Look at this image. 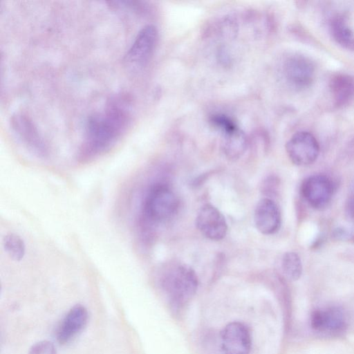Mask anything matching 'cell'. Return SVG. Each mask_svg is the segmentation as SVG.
<instances>
[{
  "label": "cell",
  "instance_id": "cell-1",
  "mask_svg": "<svg viewBox=\"0 0 354 354\" xmlns=\"http://www.w3.org/2000/svg\"><path fill=\"white\" fill-rule=\"evenodd\" d=\"M129 102L124 97L112 100L101 113L88 118L81 157L90 158L111 148L131 122Z\"/></svg>",
  "mask_w": 354,
  "mask_h": 354
},
{
  "label": "cell",
  "instance_id": "cell-2",
  "mask_svg": "<svg viewBox=\"0 0 354 354\" xmlns=\"http://www.w3.org/2000/svg\"><path fill=\"white\" fill-rule=\"evenodd\" d=\"M162 288L175 307L187 304L196 292L198 281L194 270L185 264L174 265L163 274Z\"/></svg>",
  "mask_w": 354,
  "mask_h": 354
},
{
  "label": "cell",
  "instance_id": "cell-3",
  "mask_svg": "<svg viewBox=\"0 0 354 354\" xmlns=\"http://www.w3.org/2000/svg\"><path fill=\"white\" fill-rule=\"evenodd\" d=\"M178 207V198L169 187L156 183L150 187L144 198L143 218L150 224L160 223L171 218Z\"/></svg>",
  "mask_w": 354,
  "mask_h": 354
},
{
  "label": "cell",
  "instance_id": "cell-4",
  "mask_svg": "<svg viewBox=\"0 0 354 354\" xmlns=\"http://www.w3.org/2000/svg\"><path fill=\"white\" fill-rule=\"evenodd\" d=\"M286 150L290 160L299 166L313 163L319 153V145L315 136L308 131H298L288 140Z\"/></svg>",
  "mask_w": 354,
  "mask_h": 354
},
{
  "label": "cell",
  "instance_id": "cell-5",
  "mask_svg": "<svg viewBox=\"0 0 354 354\" xmlns=\"http://www.w3.org/2000/svg\"><path fill=\"white\" fill-rule=\"evenodd\" d=\"M158 41V30L151 24L144 26L136 36L124 56V61L133 66L147 63L153 54Z\"/></svg>",
  "mask_w": 354,
  "mask_h": 354
},
{
  "label": "cell",
  "instance_id": "cell-6",
  "mask_svg": "<svg viewBox=\"0 0 354 354\" xmlns=\"http://www.w3.org/2000/svg\"><path fill=\"white\" fill-rule=\"evenodd\" d=\"M10 125L17 137L34 153L44 157L48 148L32 121L26 114L15 113L10 117Z\"/></svg>",
  "mask_w": 354,
  "mask_h": 354
},
{
  "label": "cell",
  "instance_id": "cell-7",
  "mask_svg": "<svg viewBox=\"0 0 354 354\" xmlns=\"http://www.w3.org/2000/svg\"><path fill=\"white\" fill-rule=\"evenodd\" d=\"M282 71L288 83L295 87L304 88L313 82L315 68L309 58L294 54L284 59Z\"/></svg>",
  "mask_w": 354,
  "mask_h": 354
},
{
  "label": "cell",
  "instance_id": "cell-8",
  "mask_svg": "<svg viewBox=\"0 0 354 354\" xmlns=\"http://www.w3.org/2000/svg\"><path fill=\"white\" fill-rule=\"evenodd\" d=\"M196 225L202 234L214 241L223 239L227 231L224 216L210 204L201 207L196 217Z\"/></svg>",
  "mask_w": 354,
  "mask_h": 354
},
{
  "label": "cell",
  "instance_id": "cell-9",
  "mask_svg": "<svg viewBox=\"0 0 354 354\" xmlns=\"http://www.w3.org/2000/svg\"><path fill=\"white\" fill-rule=\"evenodd\" d=\"M223 354H249L252 339L248 328L243 323L228 324L221 333Z\"/></svg>",
  "mask_w": 354,
  "mask_h": 354
},
{
  "label": "cell",
  "instance_id": "cell-10",
  "mask_svg": "<svg viewBox=\"0 0 354 354\" xmlns=\"http://www.w3.org/2000/svg\"><path fill=\"white\" fill-rule=\"evenodd\" d=\"M333 192L330 180L323 175H313L305 179L301 186V193L313 207L321 209L330 202Z\"/></svg>",
  "mask_w": 354,
  "mask_h": 354
},
{
  "label": "cell",
  "instance_id": "cell-11",
  "mask_svg": "<svg viewBox=\"0 0 354 354\" xmlns=\"http://www.w3.org/2000/svg\"><path fill=\"white\" fill-rule=\"evenodd\" d=\"M87 309L80 304L73 306L62 319L57 331V339L60 344L73 341L85 328L88 322Z\"/></svg>",
  "mask_w": 354,
  "mask_h": 354
},
{
  "label": "cell",
  "instance_id": "cell-12",
  "mask_svg": "<svg viewBox=\"0 0 354 354\" xmlns=\"http://www.w3.org/2000/svg\"><path fill=\"white\" fill-rule=\"evenodd\" d=\"M254 221L257 229L263 234H272L281 225V214L277 204L270 198L261 199L254 209Z\"/></svg>",
  "mask_w": 354,
  "mask_h": 354
},
{
  "label": "cell",
  "instance_id": "cell-13",
  "mask_svg": "<svg viewBox=\"0 0 354 354\" xmlns=\"http://www.w3.org/2000/svg\"><path fill=\"white\" fill-rule=\"evenodd\" d=\"M310 325L318 332L339 334L346 328V322L342 310L337 308H328L313 311Z\"/></svg>",
  "mask_w": 354,
  "mask_h": 354
},
{
  "label": "cell",
  "instance_id": "cell-14",
  "mask_svg": "<svg viewBox=\"0 0 354 354\" xmlns=\"http://www.w3.org/2000/svg\"><path fill=\"white\" fill-rule=\"evenodd\" d=\"M329 87L337 106L347 104L354 97V77L350 75H335L330 80Z\"/></svg>",
  "mask_w": 354,
  "mask_h": 354
},
{
  "label": "cell",
  "instance_id": "cell-15",
  "mask_svg": "<svg viewBox=\"0 0 354 354\" xmlns=\"http://www.w3.org/2000/svg\"><path fill=\"white\" fill-rule=\"evenodd\" d=\"M221 148L224 155L230 160H236L245 151L248 140L245 133L237 127L223 133Z\"/></svg>",
  "mask_w": 354,
  "mask_h": 354
},
{
  "label": "cell",
  "instance_id": "cell-16",
  "mask_svg": "<svg viewBox=\"0 0 354 354\" xmlns=\"http://www.w3.org/2000/svg\"><path fill=\"white\" fill-rule=\"evenodd\" d=\"M330 28L332 37L337 44L346 49L354 50V33L344 18H334L330 22Z\"/></svg>",
  "mask_w": 354,
  "mask_h": 354
},
{
  "label": "cell",
  "instance_id": "cell-17",
  "mask_svg": "<svg viewBox=\"0 0 354 354\" xmlns=\"http://www.w3.org/2000/svg\"><path fill=\"white\" fill-rule=\"evenodd\" d=\"M3 247L13 261L19 262L23 259L26 254V245L24 240L15 233H8L3 237Z\"/></svg>",
  "mask_w": 354,
  "mask_h": 354
},
{
  "label": "cell",
  "instance_id": "cell-18",
  "mask_svg": "<svg viewBox=\"0 0 354 354\" xmlns=\"http://www.w3.org/2000/svg\"><path fill=\"white\" fill-rule=\"evenodd\" d=\"M281 267L285 275L291 280H297L302 272V266L297 254L289 252H286L281 262Z\"/></svg>",
  "mask_w": 354,
  "mask_h": 354
},
{
  "label": "cell",
  "instance_id": "cell-19",
  "mask_svg": "<svg viewBox=\"0 0 354 354\" xmlns=\"http://www.w3.org/2000/svg\"><path fill=\"white\" fill-rule=\"evenodd\" d=\"M209 121L212 126L219 129L222 133L239 127L232 118L222 113L212 115Z\"/></svg>",
  "mask_w": 354,
  "mask_h": 354
},
{
  "label": "cell",
  "instance_id": "cell-20",
  "mask_svg": "<svg viewBox=\"0 0 354 354\" xmlns=\"http://www.w3.org/2000/svg\"><path fill=\"white\" fill-rule=\"evenodd\" d=\"M28 354H57V351L51 342L41 340L34 344Z\"/></svg>",
  "mask_w": 354,
  "mask_h": 354
},
{
  "label": "cell",
  "instance_id": "cell-21",
  "mask_svg": "<svg viewBox=\"0 0 354 354\" xmlns=\"http://www.w3.org/2000/svg\"><path fill=\"white\" fill-rule=\"evenodd\" d=\"M348 209L351 216L354 219V192L349 198Z\"/></svg>",
  "mask_w": 354,
  "mask_h": 354
}]
</instances>
